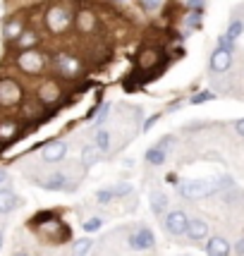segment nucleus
Here are the masks:
<instances>
[{
    "instance_id": "obj_36",
    "label": "nucleus",
    "mask_w": 244,
    "mask_h": 256,
    "mask_svg": "<svg viewBox=\"0 0 244 256\" xmlns=\"http://www.w3.org/2000/svg\"><path fill=\"white\" fill-rule=\"evenodd\" d=\"M166 182L168 184H178V175H172V172H170V175L166 178Z\"/></svg>"
},
{
    "instance_id": "obj_5",
    "label": "nucleus",
    "mask_w": 244,
    "mask_h": 256,
    "mask_svg": "<svg viewBox=\"0 0 244 256\" xmlns=\"http://www.w3.org/2000/svg\"><path fill=\"white\" fill-rule=\"evenodd\" d=\"M216 190H218V187L211 184V182H206V180H192V182H184V184L180 187V194H182L184 199H206V196H211Z\"/></svg>"
},
{
    "instance_id": "obj_39",
    "label": "nucleus",
    "mask_w": 244,
    "mask_h": 256,
    "mask_svg": "<svg viewBox=\"0 0 244 256\" xmlns=\"http://www.w3.org/2000/svg\"><path fill=\"white\" fill-rule=\"evenodd\" d=\"M12 256H29L26 252H17V254H12Z\"/></svg>"
},
{
    "instance_id": "obj_34",
    "label": "nucleus",
    "mask_w": 244,
    "mask_h": 256,
    "mask_svg": "<svg viewBox=\"0 0 244 256\" xmlns=\"http://www.w3.org/2000/svg\"><path fill=\"white\" fill-rule=\"evenodd\" d=\"M189 8H192V10L204 12V0H189Z\"/></svg>"
},
{
    "instance_id": "obj_15",
    "label": "nucleus",
    "mask_w": 244,
    "mask_h": 256,
    "mask_svg": "<svg viewBox=\"0 0 244 256\" xmlns=\"http://www.w3.org/2000/svg\"><path fill=\"white\" fill-rule=\"evenodd\" d=\"M184 234H187L192 242H201V240H206V237H208V225L204 223L201 218H194V220H189L187 232Z\"/></svg>"
},
{
    "instance_id": "obj_40",
    "label": "nucleus",
    "mask_w": 244,
    "mask_h": 256,
    "mask_svg": "<svg viewBox=\"0 0 244 256\" xmlns=\"http://www.w3.org/2000/svg\"><path fill=\"white\" fill-rule=\"evenodd\" d=\"M0 249H2V232H0Z\"/></svg>"
},
{
    "instance_id": "obj_31",
    "label": "nucleus",
    "mask_w": 244,
    "mask_h": 256,
    "mask_svg": "<svg viewBox=\"0 0 244 256\" xmlns=\"http://www.w3.org/2000/svg\"><path fill=\"white\" fill-rule=\"evenodd\" d=\"M160 115H163V112H154L151 118H146V122H144V132H151V130H154V124L158 122V120H160Z\"/></svg>"
},
{
    "instance_id": "obj_1",
    "label": "nucleus",
    "mask_w": 244,
    "mask_h": 256,
    "mask_svg": "<svg viewBox=\"0 0 244 256\" xmlns=\"http://www.w3.org/2000/svg\"><path fill=\"white\" fill-rule=\"evenodd\" d=\"M72 22H74V14H72V10L67 8V5H50L48 10H46L44 14V24L46 29L50 34H65L70 26H72Z\"/></svg>"
},
{
    "instance_id": "obj_32",
    "label": "nucleus",
    "mask_w": 244,
    "mask_h": 256,
    "mask_svg": "<svg viewBox=\"0 0 244 256\" xmlns=\"http://www.w3.org/2000/svg\"><path fill=\"white\" fill-rule=\"evenodd\" d=\"M160 2H163V0H139V5H142L144 10H158Z\"/></svg>"
},
{
    "instance_id": "obj_13",
    "label": "nucleus",
    "mask_w": 244,
    "mask_h": 256,
    "mask_svg": "<svg viewBox=\"0 0 244 256\" xmlns=\"http://www.w3.org/2000/svg\"><path fill=\"white\" fill-rule=\"evenodd\" d=\"M38 41H41V36L36 29H24L17 38H14V46L20 48V50H32V48H38Z\"/></svg>"
},
{
    "instance_id": "obj_37",
    "label": "nucleus",
    "mask_w": 244,
    "mask_h": 256,
    "mask_svg": "<svg viewBox=\"0 0 244 256\" xmlns=\"http://www.w3.org/2000/svg\"><path fill=\"white\" fill-rule=\"evenodd\" d=\"M5 182H8V170L0 168V184H5Z\"/></svg>"
},
{
    "instance_id": "obj_14",
    "label": "nucleus",
    "mask_w": 244,
    "mask_h": 256,
    "mask_svg": "<svg viewBox=\"0 0 244 256\" xmlns=\"http://www.w3.org/2000/svg\"><path fill=\"white\" fill-rule=\"evenodd\" d=\"M206 254L208 256H230V242L220 237V234H216L211 237L208 242H206Z\"/></svg>"
},
{
    "instance_id": "obj_3",
    "label": "nucleus",
    "mask_w": 244,
    "mask_h": 256,
    "mask_svg": "<svg viewBox=\"0 0 244 256\" xmlns=\"http://www.w3.org/2000/svg\"><path fill=\"white\" fill-rule=\"evenodd\" d=\"M24 103V89L17 79H0V108H14Z\"/></svg>"
},
{
    "instance_id": "obj_27",
    "label": "nucleus",
    "mask_w": 244,
    "mask_h": 256,
    "mask_svg": "<svg viewBox=\"0 0 244 256\" xmlns=\"http://www.w3.org/2000/svg\"><path fill=\"white\" fill-rule=\"evenodd\" d=\"M112 199H115V194H112V190H98V192H96V201H98L100 206L110 204Z\"/></svg>"
},
{
    "instance_id": "obj_19",
    "label": "nucleus",
    "mask_w": 244,
    "mask_h": 256,
    "mask_svg": "<svg viewBox=\"0 0 244 256\" xmlns=\"http://www.w3.org/2000/svg\"><path fill=\"white\" fill-rule=\"evenodd\" d=\"M98 156H100V151L96 148V144H94V146H84V148H82V166L91 168L94 163H98Z\"/></svg>"
},
{
    "instance_id": "obj_16",
    "label": "nucleus",
    "mask_w": 244,
    "mask_h": 256,
    "mask_svg": "<svg viewBox=\"0 0 244 256\" xmlns=\"http://www.w3.org/2000/svg\"><path fill=\"white\" fill-rule=\"evenodd\" d=\"M41 187H44V190H48V192L67 190V175H65V172H50V175L41 182Z\"/></svg>"
},
{
    "instance_id": "obj_4",
    "label": "nucleus",
    "mask_w": 244,
    "mask_h": 256,
    "mask_svg": "<svg viewBox=\"0 0 244 256\" xmlns=\"http://www.w3.org/2000/svg\"><path fill=\"white\" fill-rule=\"evenodd\" d=\"M53 67H56V72L62 79H77L79 74L84 72L82 60L74 56H67V53H58V56L53 58Z\"/></svg>"
},
{
    "instance_id": "obj_22",
    "label": "nucleus",
    "mask_w": 244,
    "mask_h": 256,
    "mask_svg": "<svg viewBox=\"0 0 244 256\" xmlns=\"http://www.w3.org/2000/svg\"><path fill=\"white\" fill-rule=\"evenodd\" d=\"M112 194H115V199H124V196H130L134 192V187L130 184V182H118L115 187H110Z\"/></svg>"
},
{
    "instance_id": "obj_35",
    "label": "nucleus",
    "mask_w": 244,
    "mask_h": 256,
    "mask_svg": "<svg viewBox=\"0 0 244 256\" xmlns=\"http://www.w3.org/2000/svg\"><path fill=\"white\" fill-rule=\"evenodd\" d=\"M234 130H237V134H240V136H244V118H242V120H237Z\"/></svg>"
},
{
    "instance_id": "obj_8",
    "label": "nucleus",
    "mask_w": 244,
    "mask_h": 256,
    "mask_svg": "<svg viewBox=\"0 0 244 256\" xmlns=\"http://www.w3.org/2000/svg\"><path fill=\"white\" fill-rule=\"evenodd\" d=\"M74 26H77V32L82 34H91L96 32V24H98V20H96V12L89 10V8H82V10L74 14Z\"/></svg>"
},
{
    "instance_id": "obj_38",
    "label": "nucleus",
    "mask_w": 244,
    "mask_h": 256,
    "mask_svg": "<svg viewBox=\"0 0 244 256\" xmlns=\"http://www.w3.org/2000/svg\"><path fill=\"white\" fill-rule=\"evenodd\" d=\"M234 252H237V254H244V240H240V242H237Z\"/></svg>"
},
{
    "instance_id": "obj_29",
    "label": "nucleus",
    "mask_w": 244,
    "mask_h": 256,
    "mask_svg": "<svg viewBox=\"0 0 244 256\" xmlns=\"http://www.w3.org/2000/svg\"><path fill=\"white\" fill-rule=\"evenodd\" d=\"M100 225H103V220H100V218H89V220L84 223V232H98Z\"/></svg>"
},
{
    "instance_id": "obj_7",
    "label": "nucleus",
    "mask_w": 244,
    "mask_h": 256,
    "mask_svg": "<svg viewBox=\"0 0 244 256\" xmlns=\"http://www.w3.org/2000/svg\"><path fill=\"white\" fill-rule=\"evenodd\" d=\"M172 146V136H163L160 142L156 146H151L148 151H146V160L151 163V166H163L168 158V148Z\"/></svg>"
},
{
    "instance_id": "obj_26",
    "label": "nucleus",
    "mask_w": 244,
    "mask_h": 256,
    "mask_svg": "<svg viewBox=\"0 0 244 256\" xmlns=\"http://www.w3.org/2000/svg\"><path fill=\"white\" fill-rule=\"evenodd\" d=\"M206 100H213V94H211V91H201V94H194V96L189 98V103H192V106H201V103H206Z\"/></svg>"
},
{
    "instance_id": "obj_6",
    "label": "nucleus",
    "mask_w": 244,
    "mask_h": 256,
    "mask_svg": "<svg viewBox=\"0 0 244 256\" xmlns=\"http://www.w3.org/2000/svg\"><path fill=\"white\" fill-rule=\"evenodd\" d=\"M163 225H166V232L168 234H184L187 232V225H189V218L184 211H170L166 216V220H163Z\"/></svg>"
},
{
    "instance_id": "obj_2",
    "label": "nucleus",
    "mask_w": 244,
    "mask_h": 256,
    "mask_svg": "<svg viewBox=\"0 0 244 256\" xmlns=\"http://www.w3.org/2000/svg\"><path fill=\"white\" fill-rule=\"evenodd\" d=\"M14 65L24 74H41V72H46V67H48V58L38 48H32V50H22L17 56V60H14Z\"/></svg>"
},
{
    "instance_id": "obj_24",
    "label": "nucleus",
    "mask_w": 244,
    "mask_h": 256,
    "mask_svg": "<svg viewBox=\"0 0 244 256\" xmlns=\"http://www.w3.org/2000/svg\"><path fill=\"white\" fill-rule=\"evenodd\" d=\"M91 246H94V242H91L89 237H82V240H77V242H74V256H86Z\"/></svg>"
},
{
    "instance_id": "obj_10",
    "label": "nucleus",
    "mask_w": 244,
    "mask_h": 256,
    "mask_svg": "<svg viewBox=\"0 0 244 256\" xmlns=\"http://www.w3.org/2000/svg\"><path fill=\"white\" fill-rule=\"evenodd\" d=\"M232 65V53L230 50H222V48H216L211 53V60H208V67L211 72H228Z\"/></svg>"
},
{
    "instance_id": "obj_9",
    "label": "nucleus",
    "mask_w": 244,
    "mask_h": 256,
    "mask_svg": "<svg viewBox=\"0 0 244 256\" xmlns=\"http://www.w3.org/2000/svg\"><path fill=\"white\" fill-rule=\"evenodd\" d=\"M130 246H132V249H136V252L154 249V246H156V234H154V230H148V228L136 230V232L130 237Z\"/></svg>"
},
{
    "instance_id": "obj_28",
    "label": "nucleus",
    "mask_w": 244,
    "mask_h": 256,
    "mask_svg": "<svg viewBox=\"0 0 244 256\" xmlns=\"http://www.w3.org/2000/svg\"><path fill=\"white\" fill-rule=\"evenodd\" d=\"M189 29H201V12L199 10H192V14L187 17Z\"/></svg>"
},
{
    "instance_id": "obj_11",
    "label": "nucleus",
    "mask_w": 244,
    "mask_h": 256,
    "mask_svg": "<svg viewBox=\"0 0 244 256\" xmlns=\"http://www.w3.org/2000/svg\"><path fill=\"white\" fill-rule=\"evenodd\" d=\"M67 154V144L65 142H48L44 146V151H41V158H44L46 163H60Z\"/></svg>"
},
{
    "instance_id": "obj_17",
    "label": "nucleus",
    "mask_w": 244,
    "mask_h": 256,
    "mask_svg": "<svg viewBox=\"0 0 244 256\" xmlns=\"http://www.w3.org/2000/svg\"><path fill=\"white\" fill-rule=\"evenodd\" d=\"M20 206V199H17V194L12 190H0V213L5 216V213H12L14 208Z\"/></svg>"
},
{
    "instance_id": "obj_21",
    "label": "nucleus",
    "mask_w": 244,
    "mask_h": 256,
    "mask_svg": "<svg viewBox=\"0 0 244 256\" xmlns=\"http://www.w3.org/2000/svg\"><path fill=\"white\" fill-rule=\"evenodd\" d=\"M96 148H98L100 154L110 151V132H106V130H98V132H96Z\"/></svg>"
},
{
    "instance_id": "obj_25",
    "label": "nucleus",
    "mask_w": 244,
    "mask_h": 256,
    "mask_svg": "<svg viewBox=\"0 0 244 256\" xmlns=\"http://www.w3.org/2000/svg\"><path fill=\"white\" fill-rule=\"evenodd\" d=\"M17 130V124L10 122V120H5V122H0V139H10L12 134Z\"/></svg>"
},
{
    "instance_id": "obj_30",
    "label": "nucleus",
    "mask_w": 244,
    "mask_h": 256,
    "mask_svg": "<svg viewBox=\"0 0 244 256\" xmlns=\"http://www.w3.org/2000/svg\"><path fill=\"white\" fill-rule=\"evenodd\" d=\"M218 48H222V50H230V53H232V50H234V41H232V38H228L225 34H220V36H218Z\"/></svg>"
},
{
    "instance_id": "obj_18",
    "label": "nucleus",
    "mask_w": 244,
    "mask_h": 256,
    "mask_svg": "<svg viewBox=\"0 0 244 256\" xmlns=\"http://www.w3.org/2000/svg\"><path fill=\"white\" fill-rule=\"evenodd\" d=\"M60 96V89H58V82H44L41 89H38V100L41 103H53Z\"/></svg>"
},
{
    "instance_id": "obj_12",
    "label": "nucleus",
    "mask_w": 244,
    "mask_h": 256,
    "mask_svg": "<svg viewBox=\"0 0 244 256\" xmlns=\"http://www.w3.org/2000/svg\"><path fill=\"white\" fill-rule=\"evenodd\" d=\"M26 26H24V20L22 17H8L5 20V24H2V38L8 41V44H12L20 34L24 32Z\"/></svg>"
},
{
    "instance_id": "obj_23",
    "label": "nucleus",
    "mask_w": 244,
    "mask_h": 256,
    "mask_svg": "<svg viewBox=\"0 0 244 256\" xmlns=\"http://www.w3.org/2000/svg\"><path fill=\"white\" fill-rule=\"evenodd\" d=\"M244 34V22H240V20H234V22H230V26H228V32H225V36L228 38H232V41H237L240 36Z\"/></svg>"
},
{
    "instance_id": "obj_20",
    "label": "nucleus",
    "mask_w": 244,
    "mask_h": 256,
    "mask_svg": "<svg viewBox=\"0 0 244 256\" xmlns=\"http://www.w3.org/2000/svg\"><path fill=\"white\" fill-rule=\"evenodd\" d=\"M166 208H168V196L166 194H160V192L151 194V211H154V216H160Z\"/></svg>"
},
{
    "instance_id": "obj_33",
    "label": "nucleus",
    "mask_w": 244,
    "mask_h": 256,
    "mask_svg": "<svg viewBox=\"0 0 244 256\" xmlns=\"http://www.w3.org/2000/svg\"><path fill=\"white\" fill-rule=\"evenodd\" d=\"M108 110H110L108 106H100V108H98V115H96V122H98V124L106 122V118H108Z\"/></svg>"
}]
</instances>
